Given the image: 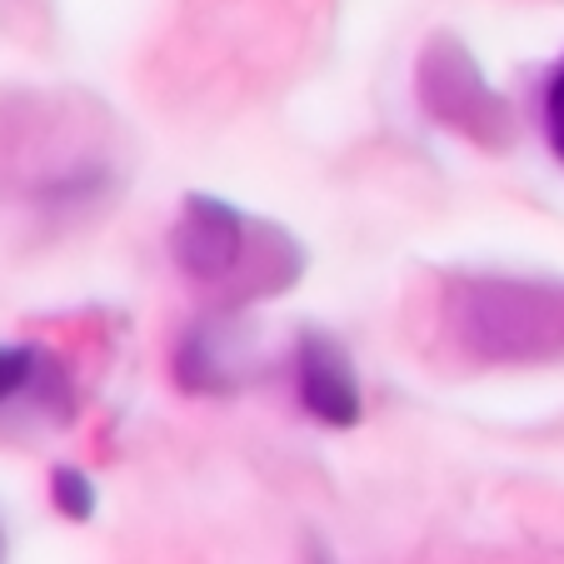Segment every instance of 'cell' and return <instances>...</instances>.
Here are the masks:
<instances>
[{
	"instance_id": "cell-1",
	"label": "cell",
	"mask_w": 564,
	"mask_h": 564,
	"mask_svg": "<svg viewBox=\"0 0 564 564\" xmlns=\"http://www.w3.org/2000/svg\"><path fill=\"white\" fill-rule=\"evenodd\" d=\"M295 375H300V400L319 425L350 430L360 420V380H355L345 350L319 330L300 335V355H295Z\"/></svg>"
},
{
	"instance_id": "cell-2",
	"label": "cell",
	"mask_w": 564,
	"mask_h": 564,
	"mask_svg": "<svg viewBox=\"0 0 564 564\" xmlns=\"http://www.w3.org/2000/svg\"><path fill=\"white\" fill-rule=\"evenodd\" d=\"M240 250H246V220L235 210H225L220 200H200L195 195L185 205L181 230H175V260L185 265V275H195V280L230 275Z\"/></svg>"
},
{
	"instance_id": "cell-3",
	"label": "cell",
	"mask_w": 564,
	"mask_h": 564,
	"mask_svg": "<svg viewBox=\"0 0 564 564\" xmlns=\"http://www.w3.org/2000/svg\"><path fill=\"white\" fill-rule=\"evenodd\" d=\"M51 495H55V510H61L65 520H90V514H96V485H90L80 469H70V465L55 469Z\"/></svg>"
},
{
	"instance_id": "cell-4",
	"label": "cell",
	"mask_w": 564,
	"mask_h": 564,
	"mask_svg": "<svg viewBox=\"0 0 564 564\" xmlns=\"http://www.w3.org/2000/svg\"><path fill=\"white\" fill-rule=\"evenodd\" d=\"M35 370V355L21 345H0V400H11Z\"/></svg>"
},
{
	"instance_id": "cell-5",
	"label": "cell",
	"mask_w": 564,
	"mask_h": 564,
	"mask_svg": "<svg viewBox=\"0 0 564 564\" xmlns=\"http://www.w3.org/2000/svg\"><path fill=\"white\" fill-rule=\"evenodd\" d=\"M544 130H550L554 155H564V65L550 75V90H544Z\"/></svg>"
},
{
	"instance_id": "cell-6",
	"label": "cell",
	"mask_w": 564,
	"mask_h": 564,
	"mask_svg": "<svg viewBox=\"0 0 564 564\" xmlns=\"http://www.w3.org/2000/svg\"><path fill=\"white\" fill-rule=\"evenodd\" d=\"M0 560H6V534H0Z\"/></svg>"
}]
</instances>
